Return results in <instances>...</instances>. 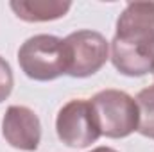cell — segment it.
Segmentation results:
<instances>
[{"label": "cell", "mask_w": 154, "mask_h": 152, "mask_svg": "<svg viewBox=\"0 0 154 152\" xmlns=\"http://www.w3.org/2000/svg\"><path fill=\"white\" fill-rule=\"evenodd\" d=\"M57 138L72 149H86L100 138L99 125L91 111L90 100L74 99L66 102L56 116Z\"/></svg>", "instance_id": "cell-5"}, {"label": "cell", "mask_w": 154, "mask_h": 152, "mask_svg": "<svg viewBox=\"0 0 154 152\" xmlns=\"http://www.w3.org/2000/svg\"><path fill=\"white\" fill-rule=\"evenodd\" d=\"M90 152H118L115 149H111V147H97V149H93V150Z\"/></svg>", "instance_id": "cell-10"}, {"label": "cell", "mask_w": 154, "mask_h": 152, "mask_svg": "<svg viewBox=\"0 0 154 152\" xmlns=\"http://www.w3.org/2000/svg\"><path fill=\"white\" fill-rule=\"evenodd\" d=\"M9 7L13 13L29 23L38 22H52L57 18H63L70 7L72 2L66 0H13L9 2Z\"/></svg>", "instance_id": "cell-7"}, {"label": "cell", "mask_w": 154, "mask_h": 152, "mask_svg": "<svg viewBox=\"0 0 154 152\" xmlns=\"http://www.w3.org/2000/svg\"><path fill=\"white\" fill-rule=\"evenodd\" d=\"M138 106V132L145 138L154 140V84L143 88L136 95Z\"/></svg>", "instance_id": "cell-8"}, {"label": "cell", "mask_w": 154, "mask_h": 152, "mask_svg": "<svg viewBox=\"0 0 154 152\" xmlns=\"http://www.w3.org/2000/svg\"><path fill=\"white\" fill-rule=\"evenodd\" d=\"M109 59L122 75L154 72V2H129L116 20Z\"/></svg>", "instance_id": "cell-1"}, {"label": "cell", "mask_w": 154, "mask_h": 152, "mask_svg": "<svg viewBox=\"0 0 154 152\" xmlns=\"http://www.w3.org/2000/svg\"><path fill=\"white\" fill-rule=\"evenodd\" d=\"M90 106L99 125L100 136L125 138L138 129L136 100L120 90H102L90 99Z\"/></svg>", "instance_id": "cell-3"}, {"label": "cell", "mask_w": 154, "mask_h": 152, "mask_svg": "<svg viewBox=\"0 0 154 152\" xmlns=\"http://www.w3.org/2000/svg\"><path fill=\"white\" fill-rule=\"evenodd\" d=\"M65 41L68 70L66 75L84 79L97 74L109 59V43L97 31H75Z\"/></svg>", "instance_id": "cell-4"}, {"label": "cell", "mask_w": 154, "mask_h": 152, "mask_svg": "<svg viewBox=\"0 0 154 152\" xmlns=\"http://www.w3.org/2000/svg\"><path fill=\"white\" fill-rule=\"evenodd\" d=\"M18 65L32 81L47 82L66 75L68 57L65 41L52 34H36L18 48Z\"/></svg>", "instance_id": "cell-2"}, {"label": "cell", "mask_w": 154, "mask_h": 152, "mask_svg": "<svg viewBox=\"0 0 154 152\" xmlns=\"http://www.w3.org/2000/svg\"><path fill=\"white\" fill-rule=\"evenodd\" d=\"M152 74H154V72H152Z\"/></svg>", "instance_id": "cell-11"}, {"label": "cell", "mask_w": 154, "mask_h": 152, "mask_svg": "<svg viewBox=\"0 0 154 152\" xmlns=\"http://www.w3.org/2000/svg\"><path fill=\"white\" fill-rule=\"evenodd\" d=\"M2 134L11 147L32 152L41 141V122L31 108L9 106L2 118Z\"/></svg>", "instance_id": "cell-6"}, {"label": "cell", "mask_w": 154, "mask_h": 152, "mask_svg": "<svg viewBox=\"0 0 154 152\" xmlns=\"http://www.w3.org/2000/svg\"><path fill=\"white\" fill-rule=\"evenodd\" d=\"M14 86V77H13V70L9 66V63L0 56V102H4Z\"/></svg>", "instance_id": "cell-9"}]
</instances>
